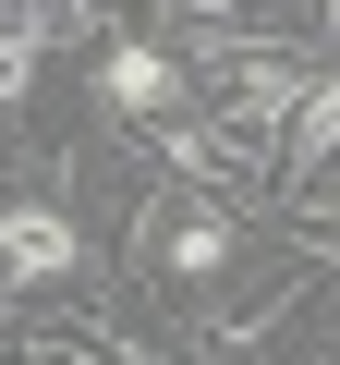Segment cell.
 <instances>
[{"label": "cell", "instance_id": "obj_5", "mask_svg": "<svg viewBox=\"0 0 340 365\" xmlns=\"http://www.w3.org/2000/svg\"><path fill=\"white\" fill-rule=\"evenodd\" d=\"M316 170H340V73H316V86H304V110L280 122V182L304 195Z\"/></svg>", "mask_w": 340, "mask_h": 365}, {"label": "cell", "instance_id": "obj_10", "mask_svg": "<svg viewBox=\"0 0 340 365\" xmlns=\"http://www.w3.org/2000/svg\"><path fill=\"white\" fill-rule=\"evenodd\" d=\"M328 13H340V0H328Z\"/></svg>", "mask_w": 340, "mask_h": 365}, {"label": "cell", "instance_id": "obj_9", "mask_svg": "<svg viewBox=\"0 0 340 365\" xmlns=\"http://www.w3.org/2000/svg\"><path fill=\"white\" fill-rule=\"evenodd\" d=\"M0 13H13V0H0Z\"/></svg>", "mask_w": 340, "mask_h": 365}, {"label": "cell", "instance_id": "obj_7", "mask_svg": "<svg viewBox=\"0 0 340 365\" xmlns=\"http://www.w3.org/2000/svg\"><path fill=\"white\" fill-rule=\"evenodd\" d=\"M0 25H13L25 49H61V37H85V25H97V0H13Z\"/></svg>", "mask_w": 340, "mask_h": 365}, {"label": "cell", "instance_id": "obj_6", "mask_svg": "<svg viewBox=\"0 0 340 365\" xmlns=\"http://www.w3.org/2000/svg\"><path fill=\"white\" fill-rule=\"evenodd\" d=\"M13 353H25V365H146V341H122V329H85V317H49V329H25Z\"/></svg>", "mask_w": 340, "mask_h": 365}, {"label": "cell", "instance_id": "obj_3", "mask_svg": "<svg viewBox=\"0 0 340 365\" xmlns=\"http://www.w3.org/2000/svg\"><path fill=\"white\" fill-rule=\"evenodd\" d=\"M219 73H231V110H219V122H243V134H267V146H280V122L304 110V86H316V73L280 61V49H231Z\"/></svg>", "mask_w": 340, "mask_h": 365}, {"label": "cell", "instance_id": "obj_8", "mask_svg": "<svg viewBox=\"0 0 340 365\" xmlns=\"http://www.w3.org/2000/svg\"><path fill=\"white\" fill-rule=\"evenodd\" d=\"M170 13H183V25H219V13H243V0H170Z\"/></svg>", "mask_w": 340, "mask_h": 365}, {"label": "cell", "instance_id": "obj_1", "mask_svg": "<svg viewBox=\"0 0 340 365\" xmlns=\"http://www.w3.org/2000/svg\"><path fill=\"white\" fill-rule=\"evenodd\" d=\"M73 268H85V232H73L61 195H13L0 207V292H49Z\"/></svg>", "mask_w": 340, "mask_h": 365}, {"label": "cell", "instance_id": "obj_4", "mask_svg": "<svg viewBox=\"0 0 340 365\" xmlns=\"http://www.w3.org/2000/svg\"><path fill=\"white\" fill-rule=\"evenodd\" d=\"M97 98L134 110V122H170V110H183V61L146 49V37H110V49H97Z\"/></svg>", "mask_w": 340, "mask_h": 365}, {"label": "cell", "instance_id": "obj_2", "mask_svg": "<svg viewBox=\"0 0 340 365\" xmlns=\"http://www.w3.org/2000/svg\"><path fill=\"white\" fill-rule=\"evenodd\" d=\"M146 244H158L170 280H219V268L243 256V220H231L219 195H170V207H146Z\"/></svg>", "mask_w": 340, "mask_h": 365}]
</instances>
